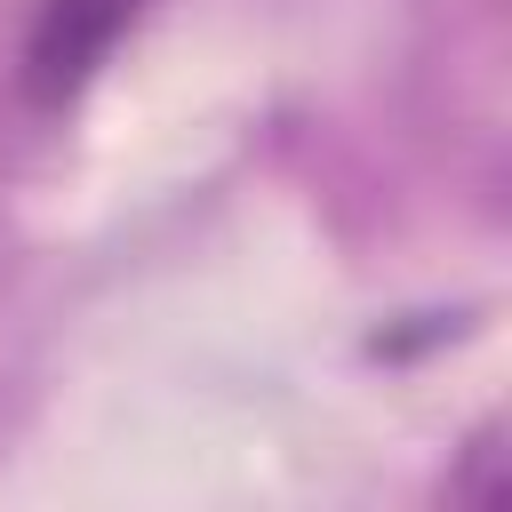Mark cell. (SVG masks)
<instances>
[{
    "label": "cell",
    "mask_w": 512,
    "mask_h": 512,
    "mask_svg": "<svg viewBox=\"0 0 512 512\" xmlns=\"http://www.w3.org/2000/svg\"><path fill=\"white\" fill-rule=\"evenodd\" d=\"M152 16V0H32L24 48H16V96L40 120H64L104 64L128 48V32Z\"/></svg>",
    "instance_id": "6da1fadb"
}]
</instances>
